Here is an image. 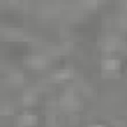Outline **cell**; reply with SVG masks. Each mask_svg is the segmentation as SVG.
Instances as JSON below:
<instances>
[{"label":"cell","instance_id":"6da1fadb","mask_svg":"<svg viewBox=\"0 0 127 127\" xmlns=\"http://www.w3.org/2000/svg\"><path fill=\"white\" fill-rule=\"evenodd\" d=\"M36 119L34 117H30V115H24V117H20V125H28V123H34Z\"/></svg>","mask_w":127,"mask_h":127}]
</instances>
